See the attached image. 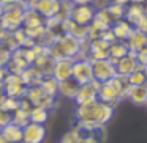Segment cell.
Masks as SVG:
<instances>
[{
	"label": "cell",
	"instance_id": "cell-23",
	"mask_svg": "<svg viewBox=\"0 0 147 143\" xmlns=\"http://www.w3.org/2000/svg\"><path fill=\"white\" fill-rule=\"evenodd\" d=\"M78 90H79V83L71 77V79H67L63 82H59V93L57 94L63 96V98H68V99H74Z\"/></svg>",
	"mask_w": 147,
	"mask_h": 143
},
{
	"label": "cell",
	"instance_id": "cell-36",
	"mask_svg": "<svg viewBox=\"0 0 147 143\" xmlns=\"http://www.w3.org/2000/svg\"><path fill=\"white\" fill-rule=\"evenodd\" d=\"M7 76H8V71L5 69V68H0V85H3V82H5V79H7Z\"/></svg>",
	"mask_w": 147,
	"mask_h": 143
},
{
	"label": "cell",
	"instance_id": "cell-2",
	"mask_svg": "<svg viewBox=\"0 0 147 143\" xmlns=\"http://www.w3.org/2000/svg\"><path fill=\"white\" fill-rule=\"evenodd\" d=\"M130 83H128L127 77L122 76H115L112 80L106 83H100V90H98V101L105 102L108 105H115L127 98L128 90H130Z\"/></svg>",
	"mask_w": 147,
	"mask_h": 143
},
{
	"label": "cell",
	"instance_id": "cell-22",
	"mask_svg": "<svg viewBox=\"0 0 147 143\" xmlns=\"http://www.w3.org/2000/svg\"><path fill=\"white\" fill-rule=\"evenodd\" d=\"M127 98L133 104L138 105H146L147 104V85H138V86H130Z\"/></svg>",
	"mask_w": 147,
	"mask_h": 143
},
{
	"label": "cell",
	"instance_id": "cell-6",
	"mask_svg": "<svg viewBox=\"0 0 147 143\" xmlns=\"http://www.w3.org/2000/svg\"><path fill=\"white\" fill-rule=\"evenodd\" d=\"M92 74H93V80L98 83H106L117 76L114 63L109 58L92 61Z\"/></svg>",
	"mask_w": 147,
	"mask_h": 143
},
{
	"label": "cell",
	"instance_id": "cell-37",
	"mask_svg": "<svg viewBox=\"0 0 147 143\" xmlns=\"http://www.w3.org/2000/svg\"><path fill=\"white\" fill-rule=\"evenodd\" d=\"M138 29H139L141 32H144V33H146V36H147V16L144 17V21L141 22V25L138 27Z\"/></svg>",
	"mask_w": 147,
	"mask_h": 143
},
{
	"label": "cell",
	"instance_id": "cell-39",
	"mask_svg": "<svg viewBox=\"0 0 147 143\" xmlns=\"http://www.w3.org/2000/svg\"><path fill=\"white\" fill-rule=\"evenodd\" d=\"M111 3H119V5H125L127 7L128 3H131V0H111Z\"/></svg>",
	"mask_w": 147,
	"mask_h": 143
},
{
	"label": "cell",
	"instance_id": "cell-17",
	"mask_svg": "<svg viewBox=\"0 0 147 143\" xmlns=\"http://www.w3.org/2000/svg\"><path fill=\"white\" fill-rule=\"evenodd\" d=\"M59 7H60V0H38L33 10L41 14L45 19H51L57 16Z\"/></svg>",
	"mask_w": 147,
	"mask_h": 143
},
{
	"label": "cell",
	"instance_id": "cell-15",
	"mask_svg": "<svg viewBox=\"0 0 147 143\" xmlns=\"http://www.w3.org/2000/svg\"><path fill=\"white\" fill-rule=\"evenodd\" d=\"M144 17H146V14H144L142 5L133 3V2L127 5V8H125V21H127L133 29H138V27L141 25Z\"/></svg>",
	"mask_w": 147,
	"mask_h": 143
},
{
	"label": "cell",
	"instance_id": "cell-34",
	"mask_svg": "<svg viewBox=\"0 0 147 143\" xmlns=\"http://www.w3.org/2000/svg\"><path fill=\"white\" fill-rule=\"evenodd\" d=\"M109 5H111V0H92V7L95 8L96 11L105 10V8H108Z\"/></svg>",
	"mask_w": 147,
	"mask_h": 143
},
{
	"label": "cell",
	"instance_id": "cell-18",
	"mask_svg": "<svg viewBox=\"0 0 147 143\" xmlns=\"http://www.w3.org/2000/svg\"><path fill=\"white\" fill-rule=\"evenodd\" d=\"M125 43H127L130 52L136 54V52H139L141 49H144L147 46V36H146V33L141 32L139 29H133V32L130 33V36L127 38Z\"/></svg>",
	"mask_w": 147,
	"mask_h": 143
},
{
	"label": "cell",
	"instance_id": "cell-26",
	"mask_svg": "<svg viewBox=\"0 0 147 143\" xmlns=\"http://www.w3.org/2000/svg\"><path fill=\"white\" fill-rule=\"evenodd\" d=\"M127 79H128V83H130L131 86L147 85V76H146V71H144L142 66H139L134 72H131Z\"/></svg>",
	"mask_w": 147,
	"mask_h": 143
},
{
	"label": "cell",
	"instance_id": "cell-25",
	"mask_svg": "<svg viewBox=\"0 0 147 143\" xmlns=\"http://www.w3.org/2000/svg\"><path fill=\"white\" fill-rule=\"evenodd\" d=\"M49 118V110L43 107H32V110L29 112V120L30 123L36 124H45Z\"/></svg>",
	"mask_w": 147,
	"mask_h": 143
},
{
	"label": "cell",
	"instance_id": "cell-38",
	"mask_svg": "<svg viewBox=\"0 0 147 143\" xmlns=\"http://www.w3.org/2000/svg\"><path fill=\"white\" fill-rule=\"evenodd\" d=\"M73 5H89L92 3V0H70Z\"/></svg>",
	"mask_w": 147,
	"mask_h": 143
},
{
	"label": "cell",
	"instance_id": "cell-33",
	"mask_svg": "<svg viewBox=\"0 0 147 143\" xmlns=\"http://www.w3.org/2000/svg\"><path fill=\"white\" fill-rule=\"evenodd\" d=\"M136 58H138V63L139 66L147 68V46L144 49H141L139 52H136Z\"/></svg>",
	"mask_w": 147,
	"mask_h": 143
},
{
	"label": "cell",
	"instance_id": "cell-45",
	"mask_svg": "<svg viewBox=\"0 0 147 143\" xmlns=\"http://www.w3.org/2000/svg\"><path fill=\"white\" fill-rule=\"evenodd\" d=\"M146 107H147V104H146Z\"/></svg>",
	"mask_w": 147,
	"mask_h": 143
},
{
	"label": "cell",
	"instance_id": "cell-42",
	"mask_svg": "<svg viewBox=\"0 0 147 143\" xmlns=\"http://www.w3.org/2000/svg\"><path fill=\"white\" fill-rule=\"evenodd\" d=\"M3 96H5V93H3V88H2V85H0V99L3 98Z\"/></svg>",
	"mask_w": 147,
	"mask_h": 143
},
{
	"label": "cell",
	"instance_id": "cell-31",
	"mask_svg": "<svg viewBox=\"0 0 147 143\" xmlns=\"http://www.w3.org/2000/svg\"><path fill=\"white\" fill-rule=\"evenodd\" d=\"M71 10H73V3L70 0H60V7H59V11H57V19H62V21H67L70 19V14H71Z\"/></svg>",
	"mask_w": 147,
	"mask_h": 143
},
{
	"label": "cell",
	"instance_id": "cell-24",
	"mask_svg": "<svg viewBox=\"0 0 147 143\" xmlns=\"http://www.w3.org/2000/svg\"><path fill=\"white\" fill-rule=\"evenodd\" d=\"M111 32H112V35H114V38L117 39V41H127L130 33L133 32V27H131L125 19H122L111 27Z\"/></svg>",
	"mask_w": 147,
	"mask_h": 143
},
{
	"label": "cell",
	"instance_id": "cell-8",
	"mask_svg": "<svg viewBox=\"0 0 147 143\" xmlns=\"http://www.w3.org/2000/svg\"><path fill=\"white\" fill-rule=\"evenodd\" d=\"M96 10L92 7V3L89 5H73V10L70 14V21L76 25L81 27H89L95 19Z\"/></svg>",
	"mask_w": 147,
	"mask_h": 143
},
{
	"label": "cell",
	"instance_id": "cell-9",
	"mask_svg": "<svg viewBox=\"0 0 147 143\" xmlns=\"http://www.w3.org/2000/svg\"><path fill=\"white\" fill-rule=\"evenodd\" d=\"M73 77L79 85L82 83H89L93 80L92 74V61L87 58H76L73 65Z\"/></svg>",
	"mask_w": 147,
	"mask_h": 143
},
{
	"label": "cell",
	"instance_id": "cell-21",
	"mask_svg": "<svg viewBox=\"0 0 147 143\" xmlns=\"http://www.w3.org/2000/svg\"><path fill=\"white\" fill-rule=\"evenodd\" d=\"M130 54V49H128L127 43L125 41H112L111 46H109V60L112 61V63H115L117 60H120V58L127 57V55Z\"/></svg>",
	"mask_w": 147,
	"mask_h": 143
},
{
	"label": "cell",
	"instance_id": "cell-3",
	"mask_svg": "<svg viewBox=\"0 0 147 143\" xmlns=\"http://www.w3.org/2000/svg\"><path fill=\"white\" fill-rule=\"evenodd\" d=\"M26 11H27V5L24 3V0L5 5L3 14H2V19H0V30H5V32L10 33L19 30L22 27Z\"/></svg>",
	"mask_w": 147,
	"mask_h": 143
},
{
	"label": "cell",
	"instance_id": "cell-1",
	"mask_svg": "<svg viewBox=\"0 0 147 143\" xmlns=\"http://www.w3.org/2000/svg\"><path fill=\"white\" fill-rule=\"evenodd\" d=\"M112 116H114V107L98 99L78 104L76 107V123L82 126H106Z\"/></svg>",
	"mask_w": 147,
	"mask_h": 143
},
{
	"label": "cell",
	"instance_id": "cell-44",
	"mask_svg": "<svg viewBox=\"0 0 147 143\" xmlns=\"http://www.w3.org/2000/svg\"><path fill=\"white\" fill-rule=\"evenodd\" d=\"M2 14H3V5L0 3V19H2Z\"/></svg>",
	"mask_w": 147,
	"mask_h": 143
},
{
	"label": "cell",
	"instance_id": "cell-14",
	"mask_svg": "<svg viewBox=\"0 0 147 143\" xmlns=\"http://www.w3.org/2000/svg\"><path fill=\"white\" fill-rule=\"evenodd\" d=\"M73 65H74L73 58L55 60V65H54V69H52L51 76L54 77L57 82H63V80H67V79H71V76H73Z\"/></svg>",
	"mask_w": 147,
	"mask_h": 143
},
{
	"label": "cell",
	"instance_id": "cell-27",
	"mask_svg": "<svg viewBox=\"0 0 147 143\" xmlns=\"http://www.w3.org/2000/svg\"><path fill=\"white\" fill-rule=\"evenodd\" d=\"M125 5H119V3H111L106 10H108L109 16L112 17L114 22H119V21L125 19Z\"/></svg>",
	"mask_w": 147,
	"mask_h": 143
},
{
	"label": "cell",
	"instance_id": "cell-43",
	"mask_svg": "<svg viewBox=\"0 0 147 143\" xmlns=\"http://www.w3.org/2000/svg\"><path fill=\"white\" fill-rule=\"evenodd\" d=\"M0 143H8V142H7V140H5V138H3V135H2V134H0Z\"/></svg>",
	"mask_w": 147,
	"mask_h": 143
},
{
	"label": "cell",
	"instance_id": "cell-11",
	"mask_svg": "<svg viewBox=\"0 0 147 143\" xmlns=\"http://www.w3.org/2000/svg\"><path fill=\"white\" fill-rule=\"evenodd\" d=\"M46 138L45 124L29 123L22 127V143H43Z\"/></svg>",
	"mask_w": 147,
	"mask_h": 143
},
{
	"label": "cell",
	"instance_id": "cell-20",
	"mask_svg": "<svg viewBox=\"0 0 147 143\" xmlns=\"http://www.w3.org/2000/svg\"><path fill=\"white\" fill-rule=\"evenodd\" d=\"M0 134L8 143H22V127L14 123H10L5 127H2Z\"/></svg>",
	"mask_w": 147,
	"mask_h": 143
},
{
	"label": "cell",
	"instance_id": "cell-12",
	"mask_svg": "<svg viewBox=\"0 0 147 143\" xmlns=\"http://www.w3.org/2000/svg\"><path fill=\"white\" fill-rule=\"evenodd\" d=\"M98 90H100V83L95 82V80L79 85V90H78L76 96H74L76 104H84V102H90V101L98 99Z\"/></svg>",
	"mask_w": 147,
	"mask_h": 143
},
{
	"label": "cell",
	"instance_id": "cell-29",
	"mask_svg": "<svg viewBox=\"0 0 147 143\" xmlns=\"http://www.w3.org/2000/svg\"><path fill=\"white\" fill-rule=\"evenodd\" d=\"M11 123L18 124V126H21V127L27 126V124L30 123V120H29V112L22 110V108H18V110H14L13 113H11Z\"/></svg>",
	"mask_w": 147,
	"mask_h": 143
},
{
	"label": "cell",
	"instance_id": "cell-13",
	"mask_svg": "<svg viewBox=\"0 0 147 143\" xmlns=\"http://www.w3.org/2000/svg\"><path fill=\"white\" fill-rule=\"evenodd\" d=\"M114 66H115V74H117V76L128 77L131 72H134V71L139 68V63H138L136 54L130 52L127 57H123V58H120V60L115 61Z\"/></svg>",
	"mask_w": 147,
	"mask_h": 143
},
{
	"label": "cell",
	"instance_id": "cell-30",
	"mask_svg": "<svg viewBox=\"0 0 147 143\" xmlns=\"http://www.w3.org/2000/svg\"><path fill=\"white\" fill-rule=\"evenodd\" d=\"M40 85H41L43 88L49 93V94L57 96V93H59V82L52 76H45V79L41 80V83H40Z\"/></svg>",
	"mask_w": 147,
	"mask_h": 143
},
{
	"label": "cell",
	"instance_id": "cell-41",
	"mask_svg": "<svg viewBox=\"0 0 147 143\" xmlns=\"http://www.w3.org/2000/svg\"><path fill=\"white\" fill-rule=\"evenodd\" d=\"M131 2H133V3H138V5H144L147 0H131Z\"/></svg>",
	"mask_w": 147,
	"mask_h": 143
},
{
	"label": "cell",
	"instance_id": "cell-28",
	"mask_svg": "<svg viewBox=\"0 0 147 143\" xmlns=\"http://www.w3.org/2000/svg\"><path fill=\"white\" fill-rule=\"evenodd\" d=\"M19 108V99L10 98V96H3L0 99V110L8 112V113H13L14 110Z\"/></svg>",
	"mask_w": 147,
	"mask_h": 143
},
{
	"label": "cell",
	"instance_id": "cell-5",
	"mask_svg": "<svg viewBox=\"0 0 147 143\" xmlns=\"http://www.w3.org/2000/svg\"><path fill=\"white\" fill-rule=\"evenodd\" d=\"M26 98L30 101V104L33 107H43V108H48L49 112L57 105V99L55 96L49 94L41 85H33L27 88V94Z\"/></svg>",
	"mask_w": 147,
	"mask_h": 143
},
{
	"label": "cell",
	"instance_id": "cell-40",
	"mask_svg": "<svg viewBox=\"0 0 147 143\" xmlns=\"http://www.w3.org/2000/svg\"><path fill=\"white\" fill-rule=\"evenodd\" d=\"M14 2H19V0H0V3L3 5V7L5 5H10V3H14Z\"/></svg>",
	"mask_w": 147,
	"mask_h": 143
},
{
	"label": "cell",
	"instance_id": "cell-35",
	"mask_svg": "<svg viewBox=\"0 0 147 143\" xmlns=\"http://www.w3.org/2000/svg\"><path fill=\"white\" fill-rule=\"evenodd\" d=\"M10 123H11V113L0 110V129H2V127H5L7 124H10Z\"/></svg>",
	"mask_w": 147,
	"mask_h": 143
},
{
	"label": "cell",
	"instance_id": "cell-19",
	"mask_svg": "<svg viewBox=\"0 0 147 143\" xmlns=\"http://www.w3.org/2000/svg\"><path fill=\"white\" fill-rule=\"evenodd\" d=\"M19 76H21L22 82L26 83L27 86L40 85V83H41V80L45 79V74H43L36 66H33V65H30L29 68H26V69L19 74Z\"/></svg>",
	"mask_w": 147,
	"mask_h": 143
},
{
	"label": "cell",
	"instance_id": "cell-7",
	"mask_svg": "<svg viewBox=\"0 0 147 143\" xmlns=\"http://www.w3.org/2000/svg\"><path fill=\"white\" fill-rule=\"evenodd\" d=\"M2 88H3L5 96H10V98H14V99H22L27 94L29 86L22 82L19 74H8Z\"/></svg>",
	"mask_w": 147,
	"mask_h": 143
},
{
	"label": "cell",
	"instance_id": "cell-10",
	"mask_svg": "<svg viewBox=\"0 0 147 143\" xmlns=\"http://www.w3.org/2000/svg\"><path fill=\"white\" fill-rule=\"evenodd\" d=\"M74 129L84 137L89 143H105L108 138V132H106L105 126H82V124H76Z\"/></svg>",
	"mask_w": 147,
	"mask_h": 143
},
{
	"label": "cell",
	"instance_id": "cell-16",
	"mask_svg": "<svg viewBox=\"0 0 147 143\" xmlns=\"http://www.w3.org/2000/svg\"><path fill=\"white\" fill-rule=\"evenodd\" d=\"M54 65H55V58L51 55L49 49H45L43 52H40L36 55L35 61H33V66L38 68L45 76H51L52 69H54Z\"/></svg>",
	"mask_w": 147,
	"mask_h": 143
},
{
	"label": "cell",
	"instance_id": "cell-32",
	"mask_svg": "<svg viewBox=\"0 0 147 143\" xmlns=\"http://www.w3.org/2000/svg\"><path fill=\"white\" fill-rule=\"evenodd\" d=\"M60 143H89L76 129H71L70 132H67L63 137H62Z\"/></svg>",
	"mask_w": 147,
	"mask_h": 143
},
{
	"label": "cell",
	"instance_id": "cell-4",
	"mask_svg": "<svg viewBox=\"0 0 147 143\" xmlns=\"http://www.w3.org/2000/svg\"><path fill=\"white\" fill-rule=\"evenodd\" d=\"M48 49L55 60H62V58H73L74 60L81 52V41L74 38L73 35L67 33L60 38L54 39Z\"/></svg>",
	"mask_w": 147,
	"mask_h": 143
}]
</instances>
